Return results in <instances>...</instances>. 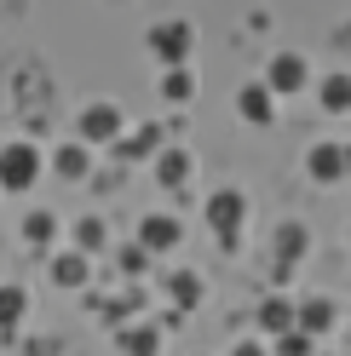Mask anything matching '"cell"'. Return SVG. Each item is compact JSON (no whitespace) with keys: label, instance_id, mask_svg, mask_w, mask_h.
Listing matches in <instances>:
<instances>
[{"label":"cell","instance_id":"8fae6325","mask_svg":"<svg viewBox=\"0 0 351 356\" xmlns=\"http://www.w3.org/2000/svg\"><path fill=\"white\" fill-rule=\"evenodd\" d=\"M24 310H29L24 287H0V327H17V322H24Z\"/></svg>","mask_w":351,"mask_h":356},{"label":"cell","instance_id":"ffe728a7","mask_svg":"<svg viewBox=\"0 0 351 356\" xmlns=\"http://www.w3.org/2000/svg\"><path fill=\"white\" fill-rule=\"evenodd\" d=\"M282 356H311V333L288 327V333H282Z\"/></svg>","mask_w":351,"mask_h":356},{"label":"cell","instance_id":"6da1fadb","mask_svg":"<svg viewBox=\"0 0 351 356\" xmlns=\"http://www.w3.org/2000/svg\"><path fill=\"white\" fill-rule=\"evenodd\" d=\"M35 178H40V149L35 144L17 138V144L0 149V190H29Z\"/></svg>","mask_w":351,"mask_h":356},{"label":"cell","instance_id":"4fadbf2b","mask_svg":"<svg viewBox=\"0 0 351 356\" xmlns=\"http://www.w3.org/2000/svg\"><path fill=\"white\" fill-rule=\"evenodd\" d=\"M345 104H351L345 75H328V81H322V109H328V115H345Z\"/></svg>","mask_w":351,"mask_h":356},{"label":"cell","instance_id":"8992f818","mask_svg":"<svg viewBox=\"0 0 351 356\" xmlns=\"http://www.w3.org/2000/svg\"><path fill=\"white\" fill-rule=\"evenodd\" d=\"M173 241H179V218L173 213H150L139 225V248L144 253H162V248H173Z\"/></svg>","mask_w":351,"mask_h":356},{"label":"cell","instance_id":"7c38bea8","mask_svg":"<svg viewBox=\"0 0 351 356\" xmlns=\"http://www.w3.org/2000/svg\"><path fill=\"white\" fill-rule=\"evenodd\" d=\"M52 276H58L63 287H86V259H81V253H63V259H52Z\"/></svg>","mask_w":351,"mask_h":356},{"label":"cell","instance_id":"7a4b0ae2","mask_svg":"<svg viewBox=\"0 0 351 356\" xmlns=\"http://www.w3.org/2000/svg\"><path fill=\"white\" fill-rule=\"evenodd\" d=\"M81 138H86V144H116V138H121V109H116V104H93V109L81 115Z\"/></svg>","mask_w":351,"mask_h":356},{"label":"cell","instance_id":"ba28073f","mask_svg":"<svg viewBox=\"0 0 351 356\" xmlns=\"http://www.w3.org/2000/svg\"><path fill=\"white\" fill-rule=\"evenodd\" d=\"M236 109H242V121H259V127H265V121L276 115L265 86H242V92H236Z\"/></svg>","mask_w":351,"mask_h":356},{"label":"cell","instance_id":"2e32d148","mask_svg":"<svg viewBox=\"0 0 351 356\" xmlns=\"http://www.w3.org/2000/svg\"><path fill=\"white\" fill-rule=\"evenodd\" d=\"M167 287H173V299H179V305H185V310H190V305H196V299H202V282H196V276H190V270H179V276H173V282H167Z\"/></svg>","mask_w":351,"mask_h":356},{"label":"cell","instance_id":"44dd1931","mask_svg":"<svg viewBox=\"0 0 351 356\" xmlns=\"http://www.w3.org/2000/svg\"><path fill=\"white\" fill-rule=\"evenodd\" d=\"M150 144H156V127H144V132H133L127 144H116V155H144Z\"/></svg>","mask_w":351,"mask_h":356},{"label":"cell","instance_id":"5b68a950","mask_svg":"<svg viewBox=\"0 0 351 356\" xmlns=\"http://www.w3.org/2000/svg\"><path fill=\"white\" fill-rule=\"evenodd\" d=\"M299 86H305V63L294 52H276L271 58V75H265V92L276 98V92H299Z\"/></svg>","mask_w":351,"mask_h":356},{"label":"cell","instance_id":"52a82bcc","mask_svg":"<svg viewBox=\"0 0 351 356\" xmlns=\"http://www.w3.org/2000/svg\"><path fill=\"white\" fill-rule=\"evenodd\" d=\"M311 178H317V184H340V178H345V149L340 144H317L311 149Z\"/></svg>","mask_w":351,"mask_h":356},{"label":"cell","instance_id":"603a6c76","mask_svg":"<svg viewBox=\"0 0 351 356\" xmlns=\"http://www.w3.org/2000/svg\"><path fill=\"white\" fill-rule=\"evenodd\" d=\"M236 356H265V350H259L254 339H242V345H236Z\"/></svg>","mask_w":351,"mask_h":356},{"label":"cell","instance_id":"9c48e42d","mask_svg":"<svg viewBox=\"0 0 351 356\" xmlns=\"http://www.w3.org/2000/svg\"><path fill=\"white\" fill-rule=\"evenodd\" d=\"M156 178H162V184H185V178H190V155H185V149H162Z\"/></svg>","mask_w":351,"mask_h":356},{"label":"cell","instance_id":"277c9868","mask_svg":"<svg viewBox=\"0 0 351 356\" xmlns=\"http://www.w3.org/2000/svg\"><path fill=\"white\" fill-rule=\"evenodd\" d=\"M242 213H248V202H242V195H236V190H219L213 202H208V225L231 241V236H236V225H242Z\"/></svg>","mask_w":351,"mask_h":356},{"label":"cell","instance_id":"3957f363","mask_svg":"<svg viewBox=\"0 0 351 356\" xmlns=\"http://www.w3.org/2000/svg\"><path fill=\"white\" fill-rule=\"evenodd\" d=\"M150 47H156V58L167 63V70H179L185 52H190V29L185 24H156L150 29Z\"/></svg>","mask_w":351,"mask_h":356},{"label":"cell","instance_id":"9a60e30c","mask_svg":"<svg viewBox=\"0 0 351 356\" xmlns=\"http://www.w3.org/2000/svg\"><path fill=\"white\" fill-rule=\"evenodd\" d=\"M259 322H265V327H288L294 322V305L288 299H265V305H259Z\"/></svg>","mask_w":351,"mask_h":356},{"label":"cell","instance_id":"30bf717a","mask_svg":"<svg viewBox=\"0 0 351 356\" xmlns=\"http://www.w3.org/2000/svg\"><path fill=\"white\" fill-rule=\"evenodd\" d=\"M52 167H58V178H86V167H93L86 161V144H63Z\"/></svg>","mask_w":351,"mask_h":356},{"label":"cell","instance_id":"d6986e66","mask_svg":"<svg viewBox=\"0 0 351 356\" xmlns=\"http://www.w3.org/2000/svg\"><path fill=\"white\" fill-rule=\"evenodd\" d=\"M75 241H81V248H104V218H81Z\"/></svg>","mask_w":351,"mask_h":356},{"label":"cell","instance_id":"7402d4cb","mask_svg":"<svg viewBox=\"0 0 351 356\" xmlns=\"http://www.w3.org/2000/svg\"><path fill=\"white\" fill-rule=\"evenodd\" d=\"M24 236L29 241H52V213H35L29 225H24Z\"/></svg>","mask_w":351,"mask_h":356},{"label":"cell","instance_id":"ac0fdd59","mask_svg":"<svg viewBox=\"0 0 351 356\" xmlns=\"http://www.w3.org/2000/svg\"><path fill=\"white\" fill-rule=\"evenodd\" d=\"M162 98H173V104L190 98V75H185V70H167V75H162Z\"/></svg>","mask_w":351,"mask_h":356},{"label":"cell","instance_id":"e0dca14e","mask_svg":"<svg viewBox=\"0 0 351 356\" xmlns=\"http://www.w3.org/2000/svg\"><path fill=\"white\" fill-rule=\"evenodd\" d=\"M305 241H311V236H305L299 225H282V230H276V248H282V259H294V253H305Z\"/></svg>","mask_w":351,"mask_h":356},{"label":"cell","instance_id":"5bb4252c","mask_svg":"<svg viewBox=\"0 0 351 356\" xmlns=\"http://www.w3.org/2000/svg\"><path fill=\"white\" fill-rule=\"evenodd\" d=\"M121 350L127 356H156V333H150V327H127L121 333Z\"/></svg>","mask_w":351,"mask_h":356}]
</instances>
